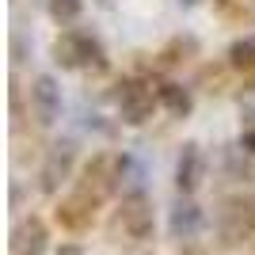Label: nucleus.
I'll return each instance as SVG.
<instances>
[{"label":"nucleus","instance_id":"1","mask_svg":"<svg viewBox=\"0 0 255 255\" xmlns=\"http://www.w3.org/2000/svg\"><path fill=\"white\" fill-rule=\"evenodd\" d=\"M118 221L126 229L129 240H149L152 236V202L145 191H133L122 198V213H118Z\"/></svg>","mask_w":255,"mask_h":255},{"label":"nucleus","instance_id":"2","mask_svg":"<svg viewBox=\"0 0 255 255\" xmlns=\"http://www.w3.org/2000/svg\"><path fill=\"white\" fill-rule=\"evenodd\" d=\"M53 53H57V61H61L65 69H76V65H96V69H103V50H99V42L88 38V34H65L61 42L53 46Z\"/></svg>","mask_w":255,"mask_h":255},{"label":"nucleus","instance_id":"3","mask_svg":"<svg viewBox=\"0 0 255 255\" xmlns=\"http://www.w3.org/2000/svg\"><path fill=\"white\" fill-rule=\"evenodd\" d=\"M73 160H76L73 141H57L50 149V156H46V164H42V191L46 194H57V187H61V183L69 179V171H73Z\"/></svg>","mask_w":255,"mask_h":255},{"label":"nucleus","instance_id":"4","mask_svg":"<svg viewBox=\"0 0 255 255\" xmlns=\"http://www.w3.org/2000/svg\"><path fill=\"white\" fill-rule=\"evenodd\" d=\"M118 103H122V118H126L129 126H141L145 118H152V92H149V88H141V84H133V80L122 84Z\"/></svg>","mask_w":255,"mask_h":255},{"label":"nucleus","instance_id":"5","mask_svg":"<svg viewBox=\"0 0 255 255\" xmlns=\"http://www.w3.org/2000/svg\"><path fill=\"white\" fill-rule=\"evenodd\" d=\"M31 99H34V115H38V122L50 126L53 118H57V111H61V88H57V80H53V76H38L34 88H31Z\"/></svg>","mask_w":255,"mask_h":255},{"label":"nucleus","instance_id":"6","mask_svg":"<svg viewBox=\"0 0 255 255\" xmlns=\"http://www.w3.org/2000/svg\"><path fill=\"white\" fill-rule=\"evenodd\" d=\"M175 183H179L183 194H191L202 183V152H198V145H183L179 164H175Z\"/></svg>","mask_w":255,"mask_h":255},{"label":"nucleus","instance_id":"7","mask_svg":"<svg viewBox=\"0 0 255 255\" xmlns=\"http://www.w3.org/2000/svg\"><path fill=\"white\" fill-rule=\"evenodd\" d=\"M96 202H99V198H92L88 191H76L73 198H69V202L57 210V217H61L69 229H80V225L92 221V210H96Z\"/></svg>","mask_w":255,"mask_h":255},{"label":"nucleus","instance_id":"8","mask_svg":"<svg viewBox=\"0 0 255 255\" xmlns=\"http://www.w3.org/2000/svg\"><path fill=\"white\" fill-rule=\"evenodd\" d=\"M15 248L23 255H42L46 252V225L38 217H27L19 225V233H15Z\"/></svg>","mask_w":255,"mask_h":255},{"label":"nucleus","instance_id":"9","mask_svg":"<svg viewBox=\"0 0 255 255\" xmlns=\"http://www.w3.org/2000/svg\"><path fill=\"white\" fill-rule=\"evenodd\" d=\"M168 225H171V233H175V236L191 240V236L202 229V210H198L194 202H179L175 210H171V221Z\"/></svg>","mask_w":255,"mask_h":255},{"label":"nucleus","instance_id":"10","mask_svg":"<svg viewBox=\"0 0 255 255\" xmlns=\"http://www.w3.org/2000/svg\"><path fill=\"white\" fill-rule=\"evenodd\" d=\"M240 202H229L225 206V213H221V236H225V244H240L248 236V229H252V221H248V213L240 217Z\"/></svg>","mask_w":255,"mask_h":255},{"label":"nucleus","instance_id":"11","mask_svg":"<svg viewBox=\"0 0 255 255\" xmlns=\"http://www.w3.org/2000/svg\"><path fill=\"white\" fill-rule=\"evenodd\" d=\"M141 179H145V168H141V160H133V156H118V164H115V187H141Z\"/></svg>","mask_w":255,"mask_h":255},{"label":"nucleus","instance_id":"12","mask_svg":"<svg viewBox=\"0 0 255 255\" xmlns=\"http://www.w3.org/2000/svg\"><path fill=\"white\" fill-rule=\"evenodd\" d=\"M160 99L171 107V115H191V92L179 84H164L160 88Z\"/></svg>","mask_w":255,"mask_h":255},{"label":"nucleus","instance_id":"13","mask_svg":"<svg viewBox=\"0 0 255 255\" xmlns=\"http://www.w3.org/2000/svg\"><path fill=\"white\" fill-rule=\"evenodd\" d=\"M229 61H233L236 69H255V34H252V38H240V42H233V50H229Z\"/></svg>","mask_w":255,"mask_h":255},{"label":"nucleus","instance_id":"14","mask_svg":"<svg viewBox=\"0 0 255 255\" xmlns=\"http://www.w3.org/2000/svg\"><path fill=\"white\" fill-rule=\"evenodd\" d=\"M50 15L61 23H73L80 15V0H50Z\"/></svg>","mask_w":255,"mask_h":255},{"label":"nucleus","instance_id":"15","mask_svg":"<svg viewBox=\"0 0 255 255\" xmlns=\"http://www.w3.org/2000/svg\"><path fill=\"white\" fill-rule=\"evenodd\" d=\"M57 255H84V248H80V244H61Z\"/></svg>","mask_w":255,"mask_h":255},{"label":"nucleus","instance_id":"16","mask_svg":"<svg viewBox=\"0 0 255 255\" xmlns=\"http://www.w3.org/2000/svg\"><path fill=\"white\" fill-rule=\"evenodd\" d=\"M244 149H252V152H255V133H248V137H244Z\"/></svg>","mask_w":255,"mask_h":255},{"label":"nucleus","instance_id":"17","mask_svg":"<svg viewBox=\"0 0 255 255\" xmlns=\"http://www.w3.org/2000/svg\"><path fill=\"white\" fill-rule=\"evenodd\" d=\"M183 4H187V8H191V4H198V0H183Z\"/></svg>","mask_w":255,"mask_h":255}]
</instances>
